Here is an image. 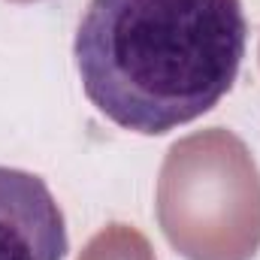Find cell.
I'll return each mask as SVG.
<instances>
[{
	"label": "cell",
	"instance_id": "1",
	"mask_svg": "<svg viewBox=\"0 0 260 260\" xmlns=\"http://www.w3.org/2000/svg\"><path fill=\"white\" fill-rule=\"evenodd\" d=\"M245 37L239 0H91L73 55L100 115L130 133L164 136L233 88Z\"/></svg>",
	"mask_w": 260,
	"mask_h": 260
},
{
	"label": "cell",
	"instance_id": "2",
	"mask_svg": "<svg viewBox=\"0 0 260 260\" xmlns=\"http://www.w3.org/2000/svg\"><path fill=\"white\" fill-rule=\"evenodd\" d=\"M157 221L188 260H251L260 248V173L224 127L170 145L157 179Z\"/></svg>",
	"mask_w": 260,
	"mask_h": 260
},
{
	"label": "cell",
	"instance_id": "3",
	"mask_svg": "<svg viewBox=\"0 0 260 260\" xmlns=\"http://www.w3.org/2000/svg\"><path fill=\"white\" fill-rule=\"evenodd\" d=\"M64 257V212L49 185L34 173L0 167V260Z\"/></svg>",
	"mask_w": 260,
	"mask_h": 260
},
{
	"label": "cell",
	"instance_id": "4",
	"mask_svg": "<svg viewBox=\"0 0 260 260\" xmlns=\"http://www.w3.org/2000/svg\"><path fill=\"white\" fill-rule=\"evenodd\" d=\"M79 260H154V251L139 230L127 224H109L85 245Z\"/></svg>",
	"mask_w": 260,
	"mask_h": 260
},
{
	"label": "cell",
	"instance_id": "5",
	"mask_svg": "<svg viewBox=\"0 0 260 260\" xmlns=\"http://www.w3.org/2000/svg\"><path fill=\"white\" fill-rule=\"evenodd\" d=\"M15 3H27V0H15Z\"/></svg>",
	"mask_w": 260,
	"mask_h": 260
}]
</instances>
